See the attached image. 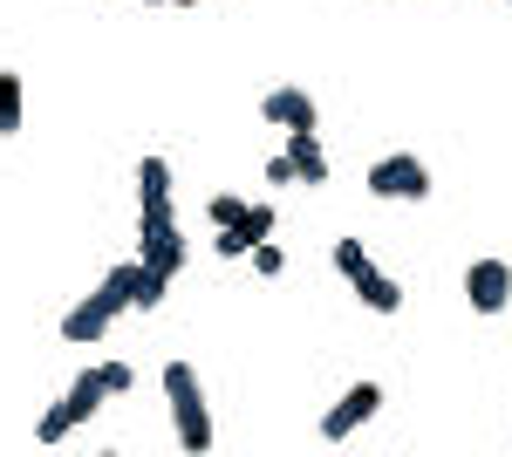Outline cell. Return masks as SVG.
<instances>
[{"instance_id":"obj_1","label":"cell","mask_w":512,"mask_h":457,"mask_svg":"<svg viewBox=\"0 0 512 457\" xmlns=\"http://www.w3.org/2000/svg\"><path fill=\"white\" fill-rule=\"evenodd\" d=\"M164 403H171V430H178V451H212V410H205V389H198L192 362H171L164 369Z\"/></svg>"},{"instance_id":"obj_2","label":"cell","mask_w":512,"mask_h":457,"mask_svg":"<svg viewBox=\"0 0 512 457\" xmlns=\"http://www.w3.org/2000/svg\"><path fill=\"white\" fill-rule=\"evenodd\" d=\"M369 191L376 198H431V171H424V157H410V151H396V157H376L369 164Z\"/></svg>"},{"instance_id":"obj_3","label":"cell","mask_w":512,"mask_h":457,"mask_svg":"<svg viewBox=\"0 0 512 457\" xmlns=\"http://www.w3.org/2000/svg\"><path fill=\"white\" fill-rule=\"evenodd\" d=\"M376 410H383V382L362 376L349 396H342V403H335V410L321 417V437H328V444H349V430H362V423L376 417Z\"/></svg>"},{"instance_id":"obj_4","label":"cell","mask_w":512,"mask_h":457,"mask_svg":"<svg viewBox=\"0 0 512 457\" xmlns=\"http://www.w3.org/2000/svg\"><path fill=\"white\" fill-rule=\"evenodd\" d=\"M137 212H144V232L178 226V219H171V164H164V157H144V164H137Z\"/></svg>"},{"instance_id":"obj_5","label":"cell","mask_w":512,"mask_h":457,"mask_svg":"<svg viewBox=\"0 0 512 457\" xmlns=\"http://www.w3.org/2000/svg\"><path fill=\"white\" fill-rule=\"evenodd\" d=\"M465 301H472L478 314H506L512 307V267L506 260H478V267L465 273Z\"/></svg>"},{"instance_id":"obj_6","label":"cell","mask_w":512,"mask_h":457,"mask_svg":"<svg viewBox=\"0 0 512 457\" xmlns=\"http://www.w3.org/2000/svg\"><path fill=\"white\" fill-rule=\"evenodd\" d=\"M260 239H274V205H246L239 226H219V260H246Z\"/></svg>"},{"instance_id":"obj_7","label":"cell","mask_w":512,"mask_h":457,"mask_svg":"<svg viewBox=\"0 0 512 457\" xmlns=\"http://www.w3.org/2000/svg\"><path fill=\"white\" fill-rule=\"evenodd\" d=\"M260 116L280 123V130H315V96H308V89H294V82H280V89H267Z\"/></svg>"},{"instance_id":"obj_8","label":"cell","mask_w":512,"mask_h":457,"mask_svg":"<svg viewBox=\"0 0 512 457\" xmlns=\"http://www.w3.org/2000/svg\"><path fill=\"white\" fill-rule=\"evenodd\" d=\"M137 253H144V267H158L164 280H171V273H185V260H192V239H185L178 226H158V232H144Z\"/></svg>"},{"instance_id":"obj_9","label":"cell","mask_w":512,"mask_h":457,"mask_svg":"<svg viewBox=\"0 0 512 457\" xmlns=\"http://www.w3.org/2000/svg\"><path fill=\"white\" fill-rule=\"evenodd\" d=\"M287 157H294V178L301 185H328V151H321L315 130H287Z\"/></svg>"},{"instance_id":"obj_10","label":"cell","mask_w":512,"mask_h":457,"mask_svg":"<svg viewBox=\"0 0 512 457\" xmlns=\"http://www.w3.org/2000/svg\"><path fill=\"white\" fill-rule=\"evenodd\" d=\"M355 294H362V307H369V314H396V307H403V287H396L390 273H362V280H355Z\"/></svg>"},{"instance_id":"obj_11","label":"cell","mask_w":512,"mask_h":457,"mask_svg":"<svg viewBox=\"0 0 512 457\" xmlns=\"http://www.w3.org/2000/svg\"><path fill=\"white\" fill-rule=\"evenodd\" d=\"M62 403H69V417H76V423H89L103 403H110V389H103V376H96V369H89V376L69 382V396H62Z\"/></svg>"},{"instance_id":"obj_12","label":"cell","mask_w":512,"mask_h":457,"mask_svg":"<svg viewBox=\"0 0 512 457\" xmlns=\"http://www.w3.org/2000/svg\"><path fill=\"white\" fill-rule=\"evenodd\" d=\"M14 130H21V76L0 69V137H14Z\"/></svg>"},{"instance_id":"obj_13","label":"cell","mask_w":512,"mask_h":457,"mask_svg":"<svg viewBox=\"0 0 512 457\" xmlns=\"http://www.w3.org/2000/svg\"><path fill=\"white\" fill-rule=\"evenodd\" d=\"M328 260H335V273H342V280H362V273H369V253H362V239H335V253H328Z\"/></svg>"},{"instance_id":"obj_14","label":"cell","mask_w":512,"mask_h":457,"mask_svg":"<svg viewBox=\"0 0 512 457\" xmlns=\"http://www.w3.org/2000/svg\"><path fill=\"white\" fill-rule=\"evenodd\" d=\"M69 430H76V417H69V403H48V410H41V423H35V437H41V444H62Z\"/></svg>"},{"instance_id":"obj_15","label":"cell","mask_w":512,"mask_h":457,"mask_svg":"<svg viewBox=\"0 0 512 457\" xmlns=\"http://www.w3.org/2000/svg\"><path fill=\"white\" fill-rule=\"evenodd\" d=\"M246 260H253V273H260V280H280V267H287V260H280V246H274V239H260V246H253Z\"/></svg>"},{"instance_id":"obj_16","label":"cell","mask_w":512,"mask_h":457,"mask_svg":"<svg viewBox=\"0 0 512 457\" xmlns=\"http://www.w3.org/2000/svg\"><path fill=\"white\" fill-rule=\"evenodd\" d=\"M164 287H171V280H164L158 267H144V273H137V307H144V314H151V307L164 301Z\"/></svg>"},{"instance_id":"obj_17","label":"cell","mask_w":512,"mask_h":457,"mask_svg":"<svg viewBox=\"0 0 512 457\" xmlns=\"http://www.w3.org/2000/svg\"><path fill=\"white\" fill-rule=\"evenodd\" d=\"M205 212H212V226H239V212H246V198H233V191H219V198H212Z\"/></svg>"},{"instance_id":"obj_18","label":"cell","mask_w":512,"mask_h":457,"mask_svg":"<svg viewBox=\"0 0 512 457\" xmlns=\"http://www.w3.org/2000/svg\"><path fill=\"white\" fill-rule=\"evenodd\" d=\"M96 376H103V389H110V396H130V362H103V369H96Z\"/></svg>"},{"instance_id":"obj_19","label":"cell","mask_w":512,"mask_h":457,"mask_svg":"<svg viewBox=\"0 0 512 457\" xmlns=\"http://www.w3.org/2000/svg\"><path fill=\"white\" fill-rule=\"evenodd\" d=\"M267 185H294V157H287V151L267 157Z\"/></svg>"},{"instance_id":"obj_20","label":"cell","mask_w":512,"mask_h":457,"mask_svg":"<svg viewBox=\"0 0 512 457\" xmlns=\"http://www.w3.org/2000/svg\"><path fill=\"white\" fill-rule=\"evenodd\" d=\"M171 7H198V0H171Z\"/></svg>"},{"instance_id":"obj_21","label":"cell","mask_w":512,"mask_h":457,"mask_svg":"<svg viewBox=\"0 0 512 457\" xmlns=\"http://www.w3.org/2000/svg\"><path fill=\"white\" fill-rule=\"evenodd\" d=\"M151 7H158V0H151Z\"/></svg>"}]
</instances>
